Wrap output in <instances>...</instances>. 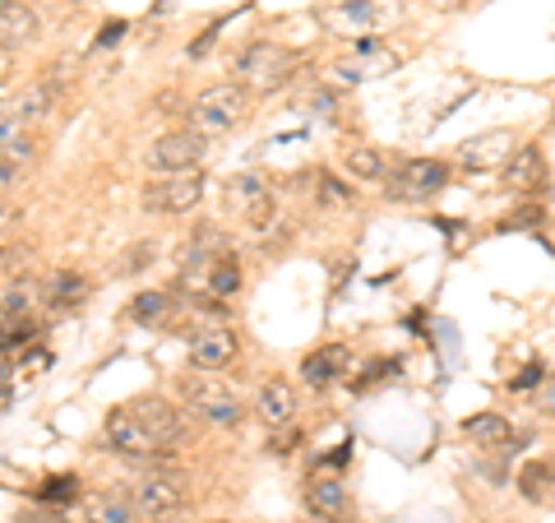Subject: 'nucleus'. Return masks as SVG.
Wrapping results in <instances>:
<instances>
[{
  "mask_svg": "<svg viewBox=\"0 0 555 523\" xmlns=\"http://www.w3.org/2000/svg\"><path fill=\"white\" fill-rule=\"evenodd\" d=\"M463 435H467L473 445L491 449V445H505V441H509V422H505L500 412H477V417H467V422H463Z\"/></svg>",
  "mask_w": 555,
  "mask_h": 523,
  "instance_id": "nucleus-19",
  "label": "nucleus"
},
{
  "mask_svg": "<svg viewBox=\"0 0 555 523\" xmlns=\"http://www.w3.org/2000/svg\"><path fill=\"white\" fill-rule=\"evenodd\" d=\"M79 486H75V477H56V486H47V496L51 500H65V496H75Z\"/></svg>",
  "mask_w": 555,
  "mask_h": 523,
  "instance_id": "nucleus-28",
  "label": "nucleus"
},
{
  "mask_svg": "<svg viewBox=\"0 0 555 523\" xmlns=\"http://www.w3.org/2000/svg\"><path fill=\"white\" fill-rule=\"evenodd\" d=\"M208 288H214V296H232V292L241 288V269H236V259L222 255V259H218V269L208 273Z\"/></svg>",
  "mask_w": 555,
  "mask_h": 523,
  "instance_id": "nucleus-24",
  "label": "nucleus"
},
{
  "mask_svg": "<svg viewBox=\"0 0 555 523\" xmlns=\"http://www.w3.org/2000/svg\"><path fill=\"white\" fill-rule=\"evenodd\" d=\"M518 486H524V496L537 500V505L555 500V459H537V463H528L524 473H518Z\"/></svg>",
  "mask_w": 555,
  "mask_h": 523,
  "instance_id": "nucleus-18",
  "label": "nucleus"
},
{
  "mask_svg": "<svg viewBox=\"0 0 555 523\" xmlns=\"http://www.w3.org/2000/svg\"><path fill=\"white\" fill-rule=\"evenodd\" d=\"M306 510L315 519H343L347 514V486L328 473H315L306 482Z\"/></svg>",
  "mask_w": 555,
  "mask_h": 523,
  "instance_id": "nucleus-14",
  "label": "nucleus"
},
{
  "mask_svg": "<svg viewBox=\"0 0 555 523\" xmlns=\"http://www.w3.org/2000/svg\"><path fill=\"white\" fill-rule=\"evenodd\" d=\"M51 523H65V519H51Z\"/></svg>",
  "mask_w": 555,
  "mask_h": 523,
  "instance_id": "nucleus-38",
  "label": "nucleus"
},
{
  "mask_svg": "<svg viewBox=\"0 0 555 523\" xmlns=\"http://www.w3.org/2000/svg\"><path fill=\"white\" fill-rule=\"evenodd\" d=\"M532 380H542V366H528V371H524V375H514V390H528V385H532Z\"/></svg>",
  "mask_w": 555,
  "mask_h": 523,
  "instance_id": "nucleus-31",
  "label": "nucleus"
},
{
  "mask_svg": "<svg viewBox=\"0 0 555 523\" xmlns=\"http://www.w3.org/2000/svg\"><path fill=\"white\" fill-rule=\"evenodd\" d=\"M551 130H555V116H551Z\"/></svg>",
  "mask_w": 555,
  "mask_h": 523,
  "instance_id": "nucleus-37",
  "label": "nucleus"
},
{
  "mask_svg": "<svg viewBox=\"0 0 555 523\" xmlns=\"http://www.w3.org/2000/svg\"><path fill=\"white\" fill-rule=\"evenodd\" d=\"M134 496V510L144 519H167L185 505V477L181 473H149V477H134L130 486Z\"/></svg>",
  "mask_w": 555,
  "mask_h": 523,
  "instance_id": "nucleus-7",
  "label": "nucleus"
},
{
  "mask_svg": "<svg viewBox=\"0 0 555 523\" xmlns=\"http://www.w3.org/2000/svg\"><path fill=\"white\" fill-rule=\"evenodd\" d=\"M228 200H232V208H241V214L264 218V214H269V204H273V190H269V181L259 177V171H246V177H236V181H232Z\"/></svg>",
  "mask_w": 555,
  "mask_h": 523,
  "instance_id": "nucleus-15",
  "label": "nucleus"
},
{
  "mask_svg": "<svg viewBox=\"0 0 555 523\" xmlns=\"http://www.w3.org/2000/svg\"><path fill=\"white\" fill-rule=\"evenodd\" d=\"M208 158V135L199 130H177L153 139L149 149V167L153 177H177V171H199V163Z\"/></svg>",
  "mask_w": 555,
  "mask_h": 523,
  "instance_id": "nucleus-4",
  "label": "nucleus"
},
{
  "mask_svg": "<svg viewBox=\"0 0 555 523\" xmlns=\"http://www.w3.org/2000/svg\"><path fill=\"white\" fill-rule=\"evenodd\" d=\"M38 38V14H33L24 0H14V5L0 14V47H24V42H33Z\"/></svg>",
  "mask_w": 555,
  "mask_h": 523,
  "instance_id": "nucleus-17",
  "label": "nucleus"
},
{
  "mask_svg": "<svg viewBox=\"0 0 555 523\" xmlns=\"http://www.w3.org/2000/svg\"><path fill=\"white\" fill-rule=\"evenodd\" d=\"M444 186H449V167L440 158H408L393 171L389 195L393 200H430V195H440Z\"/></svg>",
  "mask_w": 555,
  "mask_h": 523,
  "instance_id": "nucleus-8",
  "label": "nucleus"
},
{
  "mask_svg": "<svg viewBox=\"0 0 555 523\" xmlns=\"http://www.w3.org/2000/svg\"><path fill=\"white\" fill-rule=\"evenodd\" d=\"M509 153H514V135L509 130H486L477 139H467L459 163H463V171H500L509 163Z\"/></svg>",
  "mask_w": 555,
  "mask_h": 523,
  "instance_id": "nucleus-11",
  "label": "nucleus"
},
{
  "mask_svg": "<svg viewBox=\"0 0 555 523\" xmlns=\"http://www.w3.org/2000/svg\"><path fill=\"white\" fill-rule=\"evenodd\" d=\"M246 89L241 84H214V89H204L195 102H190V130L199 135H228L232 126H241V116H246Z\"/></svg>",
  "mask_w": 555,
  "mask_h": 523,
  "instance_id": "nucleus-1",
  "label": "nucleus"
},
{
  "mask_svg": "<svg viewBox=\"0 0 555 523\" xmlns=\"http://www.w3.org/2000/svg\"><path fill=\"white\" fill-rule=\"evenodd\" d=\"M10 5H14V0H0V14H5V10H10Z\"/></svg>",
  "mask_w": 555,
  "mask_h": 523,
  "instance_id": "nucleus-35",
  "label": "nucleus"
},
{
  "mask_svg": "<svg viewBox=\"0 0 555 523\" xmlns=\"http://www.w3.org/2000/svg\"><path fill=\"white\" fill-rule=\"evenodd\" d=\"M163 310H167V296L163 292H139L134 306H130V316L134 320H153V316H163Z\"/></svg>",
  "mask_w": 555,
  "mask_h": 523,
  "instance_id": "nucleus-25",
  "label": "nucleus"
},
{
  "mask_svg": "<svg viewBox=\"0 0 555 523\" xmlns=\"http://www.w3.org/2000/svg\"><path fill=\"white\" fill-rule=\"evenodd\" d=\"M185 408L195 412V417H204L208 426H236L241 422V394L232 390V385H222V380H214V375H195V380H185Z\"/></svg>",
  "mask_w": 555,
  "mask_h": 523,
  "instance_id": "nucleus-2",
  "label": "nucleus"
},
{
  "mask_svg": "<svg viewBox=\"0 0 555 523\" xmlns=\"http://www.w3.org/2000/svg\"><path fill=\"white\" fill-rule=\"evenodd\" d=\"M204 171H177V177H153L144 186V208L153 214H190L204 200Z\"/></svg>",
  "mask_w": 555,
  "mask_h": 523,
  "instance_id": "nucleus-5",
  "label": "nucleus"
},
{
  "mask_svg": "<svg viewBox=\"0 0 555 523\" xmlns=\"http://www.w3.org/2000/svg\"><path fill=\"white\" fill-rule=\"evenodd\" d=\"M347 171L361 177V181H379V177H385V158H379L375 149H352V153H347Z\"/></svg>",
  "mask_w": 555,
  "mask_h": 523,
  "instance_id": "nucleus-23",
  "label": "nucleus"
},
{
  "mask_svg": "<svg viewBox=\"0 0 555 523\" xmlns=\"http://www.w3.org/2000/svg\"><path fill=\"white\" fill-rule=\"evenodd\" d=\"M255 412H259V422L264 426H287L292 417H297V390L287 385V380H264L255 394Z\"/></svg>",
  "mask_w": 555,
  "mask_h": 523,
  "instance_id": "nucleus-13",
  "label": "nucleus"
},
{
  "mask_svg": "<svg viewBox=\"0 0 555 523\" xmlns=\"http://www.w3.org/2000/svg\"><path fill=\"white\" fill-rule=\"evenodd\" d=\"M139 510H134V496L130 486H116V492H98L89 500V523H134Z\"/></svg>",
  "mask_w": 555,
  "mask_h": 523,
  "instance_id": "nucleus-16",
  "label": "nucleus"
},
{
  "mask_svg": "<svg viewBox=\"0 0 555 523\" xmlns=\"http://www.w3.org/2000/svg\"><path fill=\"white\" fill-rule=\"evenodd\" d=\"M28 126H33V120H28L20 107H14V102H10L5 112H0V158H5L14 144H24V139H28Z\"/></svg>",
  "mask_w": 555,
  "mask_h": 523,
  "instance_id": "nucleus-21",
  "label": "nucleus"
},
{
  "mask_svg": "<svg viewBox=\"0 0 555 523\" xmlns=\"http://www.w3.org/2000/svg\"><path fill=\"white\" fill-rule=\"evenodd\" d=\"M14 255H20V251H10V246H0V269H10V265H14Z\"/></svg>",
  "mask_w": 555,
  "mask_h": 523,
  "instance_id": "nucleus-33",
  "label": "nucleus"
},
{
  "mask_svg": "<svg viewBox=\"0 0 555 523\" xmlns=\"http://www.w3.org/2000/svg\"><path fill=\"white\" fill-rule=\"evenodd\" d=\"M0 222H10V204L5 200H0Z\"/></svg>",
  "mask_w": 555,
  "mask_h": 523,
  "instance_id": "nucleus-34",
  "label": "nucleus"
},
{
  "mask_svg": "<svg viewBox=\"0 0 555 523\" xmlns=\"http://www.w3.org/2000/svg\"><path fill=\"white\" fill-rule=\"evenodd\" d=\"M116 38H120V24H107V28H102V38H98V42H102V47H112Z\"/></svg>",
  "mask_w": 555,
  "mask_h": 523,
  "instance_id": "nucleus-32",
  "label": "nucleus"
},
{
  "mask_svg": "<svg viewBox=\"0 0 555 523\" xmlns=\"http://www.w3.org/2000/svg\"><path fill=\"white\" fill-rule=\"evenodd\" d=\"M324 195H328V200H347L352 190H347L343 181H334V177H324Z\"/></svg>",
  "mask_w": 555,
  "mask_h": 523,
  "instance_id": "nucleus-30",
  "label": "nucleus"
},
{
  "mask_svg": "<svg viewBox=\"0 0 555 523\" xmlns=\"http://www.w3.org/2000/svg\"><path fill=\"white\" fill-rule=\"evenodd\" d=\"M107 445L120 449V455H130V459H158V455H167V445L153 435V426L144 422V412H139L134 404L107 412Z\"/></svg>",
  "mask_w": 555,
  "mask_h": 523,
  "instance_id": "nucleus-3",
  "label": "nucleus"
},
{
  "mask_svg": "<svg viewBox=\"0 0 555 523\" xmlns=\"http://www.w3.org/2000/svg\"><path fill=\"white\" fill-rule=\"evenodd\" d=\"M153 241H144V246H134V251H126V259H120V273H139V269H149L153 265Z\"/></svg>",
  "mask_w": 555,
  "mask_h": 523,
  "instance_id": "nucleus-26",
  "label": "nucleus"
},
{
  "mask_svg": "<svg viewBox=\"0 0 555 523\" xmlns=\"http://www.w3.org/2000/svg\"><path fill=\"white\" fill-rule=\"evenodd\" d=\"M38 292H42V288L33 283V278H20V283L5 288V296H0V316H5L10 324H14V320H24V316H33V306L42 302Z\"/></svg>",
  "mask_w": 555,
  "mask_h": 523,
  "instance_id": "nucleus-20",
  "label": "nucleus"
},
{
  "mask_svg": "<svg viewBox=\"0 0 555 523\" xmlns=\"http://www.w3.org/2000/svg\"><path fill=\"white\" fill-rule=\"evenodd\" d=\"M10 79H14V56H10L5 47H0V89H5Z\"/></svg>",
  "mask_w": 555,
  "mask_h": 523,
  "instance_id": "nucleus-29",
  "label": "nucleus"
},
{
  "mask_svg": "<svg viewBox=\"0 0 555 523\" xmlns=\"http://www.w3.org/2000/svg\"><path fill=\"white\" fill-rule=\"evenodd\" d=\"M500 181H505V190H514V195H528V190H537L546 181V158L542 149L528 144V149H514L509 163L500 167Z\"/></svg>",
  "mask_w": 555,
  "mask_h": 523,
  "instance_id": "nucleus-12",
  "label": "nucleus"
},
{
  "mask_svg": "<svg viewBox=\"0 0 555 523\" xmlns=\"http://www.w3.org/2000/svg\"><path fill=\"white\" fill-rule=\"evenodd\" d=\"M310 523H343V519H310Z\"/></svg>",
  "mask_w": 555,
  "mask_h": 523,
  "instance_id": "nucleus-36",
  "label": "nucleus"
},
{
  "mask_svg": "<svg viewBox=\"0 0 555 523\" xmlns=\"http://www.w3.org/2000/svg\"><path fill=\"white\" fill-rule=\"evenodd\" d=\"M292 69V56L278 42H250L246 51L236 56V79L246 89H278Z\"/></svg>",
  "mask_w": 555,
  "mask_h": 523,
  "instance_id": "nucleus-6",
  "label": "nucleus"
},
{
  "mask_svg": "<svg viewBox=\"0 0 555 523\" xmlns=\"http://www.w3.org/2000/svg\"><path fill=\"white\" fill-rule=\"evenodd\" d=\"M347 371H352V353H347L343 343H324V347H315V353L301 357V380H306L310 390L338 385Z\"/></svg>",
  "mask_w": 555,
  "mask_h": 523,
  "instance_id": "nucleus-10",
  "label": "nucleus"
},
{
  "mask_svg": "<svg viewBox=\"0 0 555 523\" xmlns=\"http://www.w3.org/2000/svg\"><path fill=\"white\" fill-rule=\"evenodd\" d=\"M185 353H190V366H195V371H222V366L236 357V334L222 329V324L195 329L190 343H185Z\"/></svg>",
  "mask_w": 555,
  "mask_h": 523,
  "instance_id": "nucleus-9",
  "label": "nucleus"
},
{
  "mask_svg": "<svg viewBox=\"0 0 555 523\" xmlns=\"http://www.w3.org/2000/svg\"><path fill=\"white\" fill-rule=\"evenodd\" d=\"M537 408H542V417H551V422H555V375L546 380V390H542V398H537Z\"/></svg>",
  "mask_w": 555,
  "mask_h": 523,
  "instance_id": "nucleus-27",
  "label": "nucleus"
},
{
  "mask_svg": "<svg viewBox=\"0 0 555 523\" xmlns=\"http://www.w3.org/2000/svg\"><path fill=\"white\" fill-rule=\"evenodd\" d=\"M83 302V278L79 273H56L47 283V306H79Z\"/></svg>",
  "mask_w": 555,
  "mask_h": 523,
  "instance_id": "nucleus-22",
  "label": "nucleus"
}]
</instances>
